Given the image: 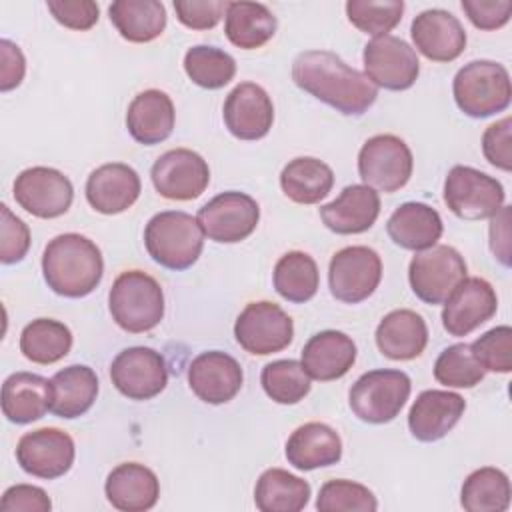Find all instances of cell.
I'll return each mask as SVG.
<instances>
[{
  "mask_svg": "<svg viewBox=\"0 0 512 512\" xmlns=\"http://www.w3.org/2000/svg\"><path fill=\"white\" fill-rule=\"evenodd\" d=\"M292 80L298 88L344 116H362L378 96V88L366 74L328 50L298 54L292 62Z\"/></svg>",
  "mask_w": 512,
  "mask_h": 512,
  "instance_id": "cell-1",
  "label": "cell"
},
{
  "mask_svg": "<svg viewBox=\"0 0 512 512\" xmlns=\"http://www.w3.org/2000/svg\"><path fill=\"white\" fill-rule=\"evenodd\" d=\"M42 274L48 288L60 296H88L96 290L104 274L102 252L82 234H60L44 248Z\"/></svg>",
  "mask_w": 512,
  "mask_h": 512,
  "instance_id": "cell-2",
  "label": "cell"
},
{
  "mask_svg": "<svg viewBox=\"0 0 512 512\" xmlns=\"http://www.w3.org/2000/svg\"><path fill=\"white\" fill-rule=\"evenodd\" d=\"M144 244L156 264L180 272L190 268L202 254L204 232L194 216L180 210H164L148 220Z\"/></svg>",
  "mask_w": 512,
  "mask_h": 512,
  "instance_id": "cell-3",
  "label": "cell"
},
{
  "mask_svg": "<svg viewBox=\"0 0 512 512\" xmlns=\"http://www.w3.org/2000/svg\"><path fill=\"white\" fill-rule=\"evenodd\" d=\"M108 308L122 330L130 334L148 332L164 318L162 286L142 270H126L110 288Z\"/></svg>",
  "mask_w": 512,
  "mask_h": 512,
  "instance_id": "cell-4",
  "label": "cell"
},
{
  "mask_svg": "<svg viewBox=\"0 0 512 512\" xmlns=\"http://www.w3.org/2000/svg\"><path fill=\"white\" fill-rule=\"evenodd\" d=\"M456 106L470 118H488L504 112L512 100L508 70L492 60L464 64L452 82Z\"/></svg>",
  "mask_w": 512,
  "mask_h": 512,
  "instance_id": "cell-5",
  "label": "cell"
},
{
  "mask_svg": "<svg viewBox=\"0 0 512 512\" xmlns=\"http://www.w3.org/2000/svg\"><path fill=\"white\" fill-rule=\"evenodd\" d=\"M412 382L402 370H370L350 388L348 400L352 412L368 424H386L404 408Z\"/></svg>",
  "mask_w": 512,
  "mask_h": 512,
  "instance_id": "cell-6",
  "label": "cell"
},
{
  "mask_svg": "<svg viewBox=\"0 0 512 512\" xmlns=\"http://www.w3.org/2000/svg\"><path fill=\"white\" fill-rule=\"evenodd\" d=\"M466 262L460 252L446 244H434L418 252L408 266L412 292L426 304H444L466 278Z\"/></svg>",
  "mask_w": 512,
  "mask_h": 512,
  "instance_id": "cell-7",
  "label": "cell"
},
{
  "mask_svg": "<svg viewBox=\"0 0 512 512\" xmlns=\"http://www.w3.org/2000/svg\"><path fill=\"white\" fill-rule=\"evenodd\" d=\"M414 160L408 144L394 134L368 138L358 152V174L366 186L392 194L412 176Z\"/></svg>",
  "mask_w": 512,
  "mask_h": 512,
  "instance_id": "cell-8",
  "label": "cell"
},
{
  "mask_svg": "<svg viewBox=\"0 0 512 512\" xmlns=\"http://www.w3.org/2000/svg\"><path fill=\"white\" fill-rule=\"evenodd\" d=\"M502 184L472 166H452L444 180V202L462 220L492 218L504 206Z\"/></svg>",
  "mask_w": 512,
  "mask_h": 512,
  "instance_id": "cell-9",
  "label": "cell"
},
{
  "mask_svg": "<svg viewBox=\"0 0 512 512\" xmlns=\"http://www.w3.org/2000/svg\"><path fill=\"white\" fill-rule=\"evenodd\" d=\"M382 280V260L368 246L338 250L328 266V286L336 300L358 304L374 294Z\"/></svg>",
  "mask_w": 512,
  "mask_h": 512,
  "instance_id": "cell-10",
  "label": "cell"
},
{
  "mask_svg": "<svg viewBox=\"0 0 512 512\" xmlns=\"http://www.w3.org/2000/svg\"><path fill=\"white\" fill-rule=\"evenodd\" d=\"M234 336L248 354L268 356L284 350L292 342L294 322L274 302H250L236 318Z\"/></svg>",
  "mask_w": 512,
  "mask_h": 512,
  "instance_id": "cell-11",
  "label": "cell"
},
{
  "mask_svg": "<svg viewBox=\"0 0 512 512\" xmlns=\"http://www.w3.org/2000/svg\"><path fill=\"white\" fill-rule=\"evenodd\" d=\"M204 236L220 244H236L248 238L260 220L258 202L246 192L228 190L208 200L196 216Z\"/></svg>",
  "mask_w": 512,
  "mask_h": 512,
  "instance_id": "cell-12",
  "label": "cell"
},
{
  "mask_svg": "<svg viewBox=\"0 0 512 512\" xmlns=\"http://www.w3.org/2000/svg\"><path fill=\"white\" fill-rule=\"evenodd\" d=\"M364 74L378 88L408 90L418 74L420 62L416 50L398 36L386 34L372 38L364 46Z\"/></svg>",
  "mask_w": 512,
  "mask_h": 512,
  "instance_id": "cell-13",
  "label": "cell"
},
{
  "mask_svg": "<svg viewBox=\"0 0 512 512\" xmlns=\"http://www.w3.org/2000/svg\"><path fill=\"white\" fill-rule=\"evenodd\" d=\"M110 380L122 396L150 400L168 384L164 356L148 346L124 348L110 364Z\"/></svg>",
  "mask_w": 512,
  "mask_h": 512,
  "instance_id": "cell-14",
  "label": "cell"
},
{
  "mask_svg": "<svg viewBox=\"0 0 512 512\" xmlns=\"http://www.w3.org/2000/svg\"><path fill=\"white\" fill-rule=\"evenodd\" d=\"M72 198V182L56 168L32 166L14 180V200L36 218L50 220L66 214Z\"/></svg>",
  "mask_w": 512,
  "mask_h": 512,
  "instance_id": "cell-15",
  "label": "cell"
},
{
  "mask_svg": "<svg viewBox=\"0 0 512 512\" xmlns=\"http://www.w3.org/2000/svg\"><path fill=\"white\" fill-rule=\"evenodd\" d=\"M156 192L168 200H194L198 198L208 182L210 168L206 160L188 148H174L158 156L150 170Z\"/></svg>",
  "mask_w": 512,
  "mask_h": 512,
  "instance_id": "cell-16",
  "label": "cell"
},
{
  "mask_svg": "<svg viewBox=\"0 0 512 512\" xmlns=\"http://www.w3.org/2000/svg\"><path fill=\"white\" fill-rule=\"evenodd\" d=\"M74 456V440L60 428H38L26 432L16 446V460L20 468L44 480L64 476L72 468Z\"/></svg>",
  "mask_w": 512,
  "mask_h": 512,
  "instance_id": "cell-17",
  "label": "cell"
},
{
  "mask_svg": "<svg viewBox=\"0 0 512 512\" xmlns=\"http://www.w3.org/2000/svg\"><path fill=\"white\" fill-rule=\"evenodd\" d=\"M498 308V298L484 278H464L444 302L442 326L450 336L462 338L488 322Z\"/></svg>",
  "mask_w": 512,
  "mask_h": 512,
  "instance_id": "cell-18",
  "label": "cell"
},
{
  "mask_svg": "<svg viewBox=\"0 0 512 512\" xmlns=\"http://www.w3.org/2000/svg\"><path fill=\"white\" fill-rule=\"evenodd\" d=\"M240 362L220 350L198 354L188 366V386L206 404H226L242 388Z\"/></svg>",
  "mask_w": 512,
  "mask_h": 512,
  "instance_id": "cell-19",
  "label": "cell"
},
{
  "mask_svg": "<svg viewBox=\"0 0 512 512\" xmlns=\"http://www.w3.org/2000/svg\"><path fill=\"white\" fill-rule=\"evenodd\" d=\"M222 116L228 132L238 140H260L272 128L274 106L262 86L242 82L226 96Z\"/></svg>",
  "mask_w": 512,
  "mask_h": 512,
  "instance_id": "cell-20",
  "label": "cell"
},
{
  "mask_svg": "<svg viewBox=\"0 0 512 512\" xmlns=\"http://www.w3.org/2000/svg\"><path fill=\"white\" fill-rule=\"evenodd\" d=\"M416 50L432 62H452L466 48V30L460 20L440 8L420 12L410 26Z\"/></svg>",
  "mask_w": 512,
  "mask_h": 512,
  "instance_id": "cell-21",
  "label": "cell"
},
{
  "mask_svg": "<svg viewBox=\"0 0 512 512\" xmlns=\"http://www.w3.org/2000/svg\"><path fill=\"white\" fill-rule=\"evenodd\" d=\"M142 184L138 172L122 162L102 164L86 180V200L100 214H120L140 196Z\"/></svg>",
  "mask_w": 512,
  "mask_h": 512,
  "instance_id": "cell-22",
  "label": "cell"
},
{
  "mask_svg": "<svg viewBox=\"0 0 512 512\" xmlns=\"http://www.w3.org/2000/svg\"><path fill=\"white\" fill-rule=\"evenodd\" d=\"M466 400L450 390H424L408 412V428L420 442L444 438L462 418Z\"/></svg>",
  "mask_w": 512,
  "mask_h": 512,
  "instance_id": "cell-23",
  "label": "cell"
},
{
  "mask_svg": "<svg viewBox=\"0 0 512 512\" xmlns=\"http://www.w3.org/2000/svg\"><path fill=\"white\" fill-rule=\"evenodd\" d=\"M380 214V196L366 184L346 186L340 196L320 206L324 226L336 234H360L374 226Z\"/></svg>",
  "mask_w": 512,
  "mask_h": 512,
  "instance_id": "cell-24",
  "label": "cell"
},
{
  "mask_svg": "<svg viewBox=\"0 0 512 512\" xmlns=\"http://www.w3.org/2000/svg\"><path fill=\"white\" fill-rule=\"evenodd\" d=\"M356 362L354 340L340 330H322L308 338L302 348V368L320 382L342 378Z\"/></svg>",
  "mask_w": 512,
  "mask_h": 512,
  "instance_id": "cell-25",
  "label": "cell"
},
{
  "mask_svg": "<svg viewBox=\"0 0 512 512\" xmlns=\"http://www.w3.org/2000/svg\"><path fill=\"white\" fill-rule=\"evenodd\" d=\"M108 502L122 512H144L156 506L160 496L158 476L144 464L124 462L106 476Z\"/></svg>",
  "mask_w": 512,
  "mask_h": 512,
  "instance_id": "cell-26",
  "label": "cell"
},
{
  "mask_svg": "<svg viewBox=\"0 0 512 512\" xmlns=\"http://www.w3.org/2000/svg\"><path fill=\"white\" fill-rule=\"evenodd\" d=\"M174 120V104L162 90H144L128 104L126 128L138 144L154 146L164 142L174 130Z\"/></svg>",
  "mask_w": 512,
  "mask_h": 512,
  "instance_id": "cell-27",
  "label": "cell"
},
{
  "mask_svg": "<svg viewBox=\"0 0 512 512\" xmlns=\"http://www.w3.org/2000/svg\"><path fill=\"white\" fill-rule=\"evenodd\" d=\"M444 224L440 214L424 202L400 204L386 222L390 240L406 250L422 252L432 248L442 236Z\"/></svg>",
  "mask_w": 512,
  "mask_h": 512,
  "instance_id": "cell-28",
  "label": "cell"
},
{
  "mask_svg": "<svg viewBox=\"0 0 512 512\" xmlns=\"http://www.w3.org/2000/svg\"><path fill=\"white\" fill-rule=\"evenodd\" d=\"M286 458L298 470H316L332 466L342 458V440L338 432L324 422H306L298 426L286 442Z\"/></svg>",
  "mask_w": 512,
  "mask_h": 512,
  "instance_id": "cell-29",
  "label": "cell"
},
{
  "mask_svg": "<svg viewBox=\"0 0 512 512\" xmlns=\"http://www.w3.org/2000/svg\"><path fill=\"white\" fill-rule=\"evenodd\" d=\"M426 344V322L414 310H392L376 328V346L390 360H412L424 352Z\"/></svg>",
  "mask_w": 512,
  "mask_h": 512,
  "instance_id": "cell-30",
  "label": "cell"
},
{
  "mask_svg": "<svg viewBox=\"0 0 512 512\" xmlns=\"http://www.w3.org/2000/svg\"><path fill=\"white\" fill-rule=\"evenodd\" d=\"M52 402L50 380L32 372H14L2 384V412L14 424L40 420Z\"/></svg>",
  "mask_w": 512,
  "mask_h": 512,
  "instance_id": "cell-31",
  "label": "cell"
},
{
  "mask_svg": "<svg viewBox=\"0 0 512 512\" xmlns=\"http://www.w3.org/2000/svg\"><path fill=\"white\" fill-rule=\"evenodd\" d=\"M50 412L58 418H78L86 414L98 396V378L92 368L72 364L50 378Z\"/></svg>",
  "mask_w": 512,
  "mask_h": 512,
  "instance_id": "cell-32",
  "label": "cell"
},
{
  "mask_svg": "<svg viewBox=\"0 0 512 512\" xmlns=\"http://www.w3.org/2000/svg\"><path fill=\"white\" fill-rule=\"evenodd\" d=\"M108 16L118 34L136 44L156 40L166 28V8L158 0H116Z\"/></svg>",
  "mask_w": 512,
  "mask_h": 512,
  "instance_id": "cell-33",
  "label": "cell"
},
{
  "mask_svg": "<svg viewBox=\"0 0 512 512\" xmlns=\"http://www.w3.org/2000/svg\"><path fill=\"white\" fill-rule=\"evenodd\" d=\"M276 26V16L260 2H228L224 32L234 46L256 50L276 34Z\"/></svg>",
  "mask_w": 512,
  "mask_h": 512,
  "instance_id": "cell-34",
  "label": "cell"
},
{
  "mask_svg": "<svg viewBox=\"0 0 512 512\" xmlns=\"http://www.w3.org/2000/svg\"><path fill=\"white\" fill-rule=\"evenodd\" d=\"M332 186V168L312 156L294 158L280 172V188L296 204H318L330 194Z\"/></svg>",
  "mask_w": 512,
  "mask_h": 512,
  "instance_id": "cell-35",
  "label": "cell"
},
{
  "mask_svg": "<svg viewBox=\"0 0 512 512\" xmlns=\"http://www.w3.org/2000/svg\"><path fill=\"white\" fill-rule=\"evenodd\" d=\"M310 500V484L284 468H268L254 488L260 512H300Z\"/></svg>",
  "mask_w": 512,
  "mask_h": 512,
  "instance_id": "cell-36",
  "label": "cell"
},
{
  "mask_svg": "<svg viewBox=\"0 0 512 512\" xmlns=\"http://www.w3.org/2000/svg\"><path fill=\"white\" fill-rule=\"evenodd\" d=\"M72 348V332L54 318H36L20 334V352L34 364H54Z\"/></svg>",
  "mask_w": 512,
  "mask_h": 512,
  "instance_id": "cell-37",
  "label": "cell"
},
{
  "mask_svg": "<svg viewBox=\"0 0 512 512\" xmlns=\"http://www.w3.org/2000/svg\"><path fill=\"white\" fill-rule=\"evenodd\" d=\"M276 292L294 304H304L318 292L320 274L314 258L306 252L292 250L280 256L274 266Z\"/></svg>",
  "mask_w": 512,
  "mask_h": 512,
  "instance_id": "cell-38",
  "label": "cell"
},
{
  "mask_svg": "<svg viewBox=\"0 0 512 512\" xmlns=\"http://www.w3.org/2000/svg\"><path fill=\"white\" fill-rule=\"evenodd\" d=\"M460 504L466 512H504L510 506V480L492 466L468 474L460 490Z\"/></svg>",
  "mask_w": 512,
  "mask_h": 512,
  "instance_id": "cell-39",
  "label": "cell"
},
{
  "mask_svg": "<svg viewBox=\"0 0 512 512\" xmlns=\"http://www.w3.org/2000/svg\"><path fill=\"white\" fill-rule=\"evenodd\" d=\"M184 70L196 86L206 90H218L234 78L236 62L228 52L216 46L198 44L188 48V52L184 54Z\"/></svg>",
  "mask_w": 512,
  "mask_h": 512,
  "instance_id": "cell-40",
  "label": "cell"
},
{
  "mask_svg": "<svg viewBox=\"0 0 512 512\" xmlns=\"http://www.w3.org/2000/svg\"><path fill=\"white\" fill-rule=\"evenodd\" d=\"M262 388L278 404H298L310 392V376L298 360H274L262 368Z\"/></svg>",
  "mask_w": 512,
  "mask_h": 512,
  "instance_id": "cell-41",
  "label": "cell"
},
{
  "mask_svg": "<svg viewBox=\"0 0 512 512\" xmlns=\"http://www.w3.org/2000/svg\"><path fill=\"white\" fill-rule=\"evenodd\" d=\"M484 372L466 342L444 348L434 362V378L448 388H474L482 382Z\"/></svg>",
  "mask_w": 512,
  "mask_h": 512,
  "instance_id": "cell-42",
  "label": "cell"
},
{
  "mask_svg": "<svg viewBox=\"0 0 512 512\" xmlns=\"http://www.w3.org/2000/svg\"><path fill=\"white\" fill-rule=\"evenodd\" d=\"M346 14L352 26L374 38L386 36L398 26L404 14L402 0H348Z\"/></svg>",
  "mask_w": 512,
  "mask_h": 512,
  "instance_id": "cell-43",
  "label": "cell"
},
{
  "mask_svg": "<svg viewBox=\"0 0 512 512\" xmlns=\"http://www.w3.org/2000/svg\"><path fill=\"white\" fill-rule=\"evenodd\" d=\"M376 508L378 500L372 490L352 480H328L316 498L320 512H374Z\"/></svg>",
  "mask_w": 512,
  "mask_h": 512,
  "instance_id": "cell-44",
  "label": "cell"
},
{
  "mask_svg": "<svg viewBox=\"0 0 512 512\" xmlns=\"http://www.w3.org/2000/svg\"><path fill=\"white\" fill-rule=\"evenodd\" d=\"M470 350L478 364L488 372L508 374L512 370V330L510 326H496L478 336Z\"/></svg>",
  "mask_w": 512,
  "mask_h": 512,
  "instance_id": "cell-45",
  "label": "cell"
},
{
  "mask_svg": "<svg viewBox=\"0 0 512 512\" xmlns=\"http://www.w3.org/2000/svg\"><path fill=\"white\" fill-rule=\"evenodd\" d=\"M0 260L4 264L20 262L30 248V230L28 226L10 212L6 204L0 206Z\"/></svg>",
  "mask_w": 512,
  "mask_h": 512,
  "instance_id": "cell-46",
  "label": "cell"
},
{
  "mask_svg": "<svg viewBox=\"0 0 512 512\" xmlns=\"http://www.w3.org/2000/svg\"><path fill=\"white\" fill-rule=\"evenodd\" d=\"M228 2L222 0H174L176 18L192 30H210L226 14Z\"/></svg>",
  "mask_w": 512,
  "mask_h": 512,
  "instance_id": "cell-47",
  "label": "cell"
},
{
  "mask_svg": "<svg viewBox=\"0 0 512 512\" xmlns=\"http://www.w3.org/2000/svg\"><path fill=\"white\" fill-rule=\"evenodd\" d=\"M512 120L510 116L490 124L484 134H482V152L484 158L504 170L510 172L512 170Z\"/></svg>",
  "mask_w": 512,
  "mask_h": 512,
  "instance_id": "cell-48",
  "label": "cell"
},
{
  "mask_svg": "<svg viewBox=\"0 0 512 512\" xmlns=\"http://www.w3.org/2000/svg\"><path fill=\"white\" fill-rule=\"evenodd\" d=\"M50 14L58 24L70 30H90L98 22L100 8L92 0H48Z\"/></svg>",
  "mask_w": 512,
  "mask_h": 512,
  "instance_id": "cell-49",
  "label": "cell"
},
{
  "mask_svg": "<svg viewBox=\"0 0 512 512\" xmlns=\"http://www.w3.org/2000/svg\"><path fill=\"white\" fill-rule=\"evenodd\" d=\"M468 20L480 30L502 28L512 14L510 0H462Z\"/></svg>",
  "mask_w": 512,
  "mask_h": 512,
  "instance_id": "cell-50",
  "label": "cell"
},
{
  "mask_svg": "<svg viewBox=\"0 0 512 512\" xmlns=\"http://www.w3.org/2000/svg\"><path fill=\"white\" fill-rule=\"evenodd\" d=\"M52 502L48 494L32 484L10 486L0 500L2 512H50Z\"/></svg>",
  "mask_w": 512,
  "mask_h": 512,
  "instance_id": "cell-51",
  "label": "cell"
},
{
  "mask_svg": "<svg viewBox=\"0 0 512 512\" xmlns=\"http://www.w3.org/2000/svg\"><path fill=\"white\" fill-rule=\"evenodd\" d=\"M0 58H2L0 90L8 92V90L20 86L24 72H26V60H24L22 50L6 38L0 40Z\"/></svg>",
  "mask_w": 512,
  "mask_h": 512,
  "instance_id": "cell-52",
  "label": "cell"
},
{
  "mask_svg": "<svg viewBox=\"0 0 512 512\" xmlns=\"http://www.w3.org/2000/svg\"><path fill=\"white\" fill-rule=\"evenodd\" d=\"M490 248L494 258L510 266V206H502L490 222Z\"/></svg>",
  "mask_w": 512,
  "mask_h": 512,
  "instance_id": "cell-53",
  "label": "cell"
}]
</instances>
